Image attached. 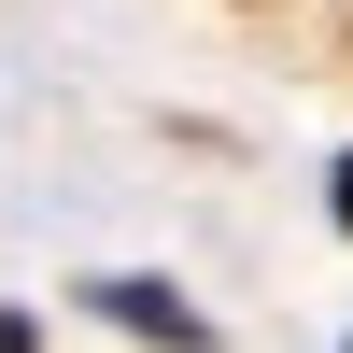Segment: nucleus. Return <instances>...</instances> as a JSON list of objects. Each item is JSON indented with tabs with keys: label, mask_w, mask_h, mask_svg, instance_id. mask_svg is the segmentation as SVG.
Wrapping results in <instances>:
<instances>
[{
	"label": "nucleus",
	"mask_w": 353,
	"mask_h": 353,
	"mask_svg": "<svg viewBox=\"0 0 353 353\" xmlns=\"http://www.w3.org/2000/svg\"><path fill=\"white\" fill-rule=\"evenodd\" d=\"M339 212H353V170H339Z\"/></svg>",
	"instance_id": "f257e3e1"
}]
</instances>
